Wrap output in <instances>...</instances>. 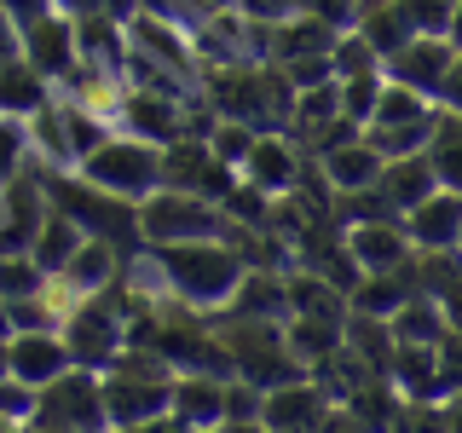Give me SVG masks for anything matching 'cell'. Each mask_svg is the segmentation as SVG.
<instances>
[{
	"instance_id": "11a10c76",
	"label": "cell",
	"mask_w": 462,
	"mask_h": 433,
	"mask_svg": "<svg viewBox=\"0 0 462 433\" xmlns=\"http://www.w3.org/2000/svg\"><path fill=\"white\" fill-rule=\"evenodd\" d=\"M445 41L462 52V0H457V12H451V23H445Z\"/></svg>"
},
{
	"instance_id": "8fae6325",
	"label": "cell",
	"mask_w": 462,
	"mask_h": 433,
	"mask_svg": "<svg viewBox=\"0 0 462 433\" xmlns=\"http://www.w3.org/2000/svg\"><path fill=\"white\" fill-rule=\"evenodd\" d=\"M329 410V393L318 375H300V382H283L260 399V422L272 433H312V422Z\"/></svg>"
},
{
	"instance_id": "3957f363",
	"label": "cell",
	"mask_w": 462,
	"mask_h": 433,
	"mask_svg": "<svg viewBox=\"0 0 462 433\" xmlns=\"http://www.w3.org/2000/svg\"><path fill=\"white\" fill-rule=\"evenodd\" d=\"M58 336H64L76 370H110L116 353L127 346V278H116L98 295L76 300L64 312V324H58Z\"/></svg>"
},
{
	"instance_id": "ffe728a7",
	"label": "cell",
	"mask_w": 462,
	"mask_h": 433,
	"mask_svg": "<svg viewBox=\"0 0 462 433\" xmlns=\"http://www.w3.org/2000/svg\"><path fill=\"white\" fill-rule=\"evenodd\" d=\"M375 191H382L387 202H393V214L404 220V214L416 208V202H428L433 191H439V180H433L428 156H393V162H382V180H375Z\"/></svg>"
},
{
	"instance_id": "44dd1931",
	"label": "cell",
	"mask_w": 462,
	"mask_h": 433,
	"mask_svg": "<svg viewBox=\"0 0 462 433\" xmlns=\"http://www.w3.org/2000/svg\"><path fill=\"white\" fill-rule=\"evenodd\" d=\"M416 295L411 283V260L399 272H365L353 289H346V312H365V318H393L404 300Z\"/></svg>"
},
{
	"instance_id": "9f6ffc18",
	"label": "cell",
	"mask_w": 462,
	"mask_h": 433,
	"mask_svg": "<svg viewBox=\"0 0 462 433\" xmlns=\"http://www.w3.org/2000/svg\"><path fill=\"white\" fill-rule=\"evenodd\" d=\"M382 6H393V0H353L358 18H370V12H382ZM358 18H353V23H358Z\"/></svg>"
},
{
	"instance_id": "74e56055",
	"label": "cell",
	"mask_w": 462,
	"mask_h": 433,
	"mask_svg": "<svg viewBox=\"0 0 462 433\" xmlns=\"http://www.w3.org/2000/svg\"><path fill=\"white\" fill-rule=\"evenodd\" d=\"M29 156H35V144H29V122L23 115H0V185L18 180L29 168Z\"/></svg>"
},
{
	"instance_id": "be15d7a7",
	"label": "cell",
	"mask_w": 462,
	"mask_h": 433,
	"mask_svg": "<svg viewBox=\"0 0 462 433\" xmlns=\"http://www.w3.org/2000/svg\"><path fill=\"white\" fill-rule=\"evenodd\" d=\"M202 433H220V428H202Z\"/></svg>"
},
{
	"instance_id": "f6af8a7d",
	"label": "cell",
	"mask_w": 462,
	"mask_h": 433,
	"mask_svg": "<svg viewBox=\"0 0 462 433\" xmlns=\"http://www.w3.org/2000/svg\"><path fill=\"white\" fill-rule=\"evenodd\" d=\"M231 6H237L249 23H266V29H272V23H283V18H295V12H300L295 0H231Z\"/></svg>"
},
{
	"instance_id": "94428289",
	"label": "cell",
	"mask_w": 462,
	"mask_h": 433,
	"mask_svg": "<svg viewBox=\"0 0 462 433\" xmlns=\"http://www.w3.org/2000/svg\"><path fill=\"white\" fill-rule=\"evenodd\" d=\"M0 375H6V341H0Z\"/></svg>"
},
{
	"instance_id": "8d00e7d4",
	"label": "cell",
	"mask_w": 462,
	"mask_h": 433,
	"mask_svg": "<svg viewBox=\"0 0 462 433\" xmlns=\"http://www.w3.org/2000/svg\"><path fill=\"white\" fill-rule=\"evenodd\" d=\"M416 115H433V105H428L422 93H411V87H393V81H387L365 127H393V122H416Z\"/></svg>"
},
{
	"instance_id": "b9f144b4",
	"label": "cell",
	"mask_w": 462,
	"mask_h": 433,
	"mask_svg": "<svg viewBox=\"0 0 462 433\" xmlns=\"http://www.w3.org/2000/svg\"><path fill=\"white\" fill-rule=\"evenodd\" d=\"M289 87L295 93H307V87H324V81H336V69H329V52H312V58H289V64H278Z\"/></svg>"
},
{
	"instance_id": "cb8c5ba5",
	"label": "cell",
	"mask_w": 462,
	"mask_h": 433,
	"mask_svg": "<svg viewBox=\"0 0 462 433\" xmlns=\"http://www.w3.org/2000/svg\"><path fill=\"white\" fill-rule=\"evenodd\" d=\"M29 122V144H35L41 168H76V151H69V127H64V98H47L35 115H23Z\"/></svg>"
},
{
	"instance_id": "7dc6e473",
	"label": "cell",
	"mask_w": 462,
	"mask_h": 433,
	"mask_svg": "<svg viewBox=\"0 0 462 433\" xmlns=\"http://www.w3.org/2000/svg\"><path fill=\"white\" fill-rule=\"evenodd\" d=\"M312 433H370V428L358 422V410H353V404H336V399H329V410L312 422Z\"/></svg>"
},
{
	"instance_id": "ab89813d",
	"label": "cell",
	"mask_w": 462,
	"mask_h": 433,
	"mask_svg": "<svg viewBox=\"0 0 462 433\" xmlns=\"http://www.w3.org/2000/svg\"><path fill=\"white\" fill-rule=\"evenodd\" d=\"M399 12L411 18L416 35H445V23H451L457 0H399Z\"/></svg>"
},
{
	"instance_id": "db71d44e",
	"label": "cell",
	"mask_w": 462,
	"mask_h": 433,
	"mask_svg": "<svg viewBox=\"0 0 462 433\" xmlns=\"http://www.w3.org/2000/svg\"><path fill=\"white\" fill-rule=\"evenodd\" d=\"M52 12H64V18H93V12H105V0H52Z\"/></svg>"
},
{
	"instance_id": "f907efd6",
	"label": "cell",
	"mask_w": 462,
	"mask_h": 433,
	"mask_svg": "<svg viewBox=\"0 0 462 433\" xmlns=\"http://www.w3.org/2000/svg\"><path fill=\"white\" fill-rule=\"evenodd\" d=\"M116 433H191V428H185L173 410H162V416H144V422H134V428H116Z\"/></svg>"
},
{
	"instance_id": "f546056e",
	"label": "cell",
	"mask_w": 462,
	"mask_h": 433,
	"mask_svg": "<svg viewBox=\"0 0 462 433\" xmlns=\"http://www.w3.org/2000/svg\"><path fill=\"white\" fill-rule=\"evenodd\" d=\"M433 115H439V105H433ZM433 115H416V122H393V127H365V144L382 162H393V156H416L428 151V134H433Z\"/></svg>"
},
{
	"instance_id": "836d02e7",
	"label": "cell",
	"mask_w": 462,
	"mask_h": 433,
	"mask_svg": "<svg viewBox=\"0 0 462 433\" xmlns=\"http://www.w3.org/2000/svg\"><path fill=\"white\" fill-rule=\"evenodd\" d=\"M254 139H260V127H249V122H226V115H214V127H208V151H214V162H226L231 173L249 162Z\"/></svg>"
},
{
	"instance_id": "4fadbf2b",
	"label": "cell",
	"mask_w": 462,
	"mask_h": 433,
	"mask_svg": "<svg viewBox=\"0 0 462 433\" xmlns=\"http://www.w3.org/2000/svg\"><path fill=\"white\" fill-rule=\"evenodd\" d=\"M341 243L353 254L358 272H399L411 260V237H404V220H370V226H341Z\"/></svg>"
},
{
	"instance_id": "6da1fadb",
	"label": "cell",
	"mask_w": 462,
	"mask_h": 433,
	"mask_svg": "<svg viewBox=\"0 0 462 433\" xmlns=\"http://www.w3.org/2000/svg\"><path fill=\"white\" fill-rule=\"evenodd\" d=\"M151 266L162 278L168 300L180 307H197V312H220L231 300V289L243 283V260L226 237H197V243H156L151 249Z\"/></svg>"
},
{
	"instance_id": "6125c7cd",
	"label": "cell",
	"mask_w": 462,
	"mask_h": 433,
	"mask_svg": "<svg viewBox=\"0 0 462 433\" xmlns=\"http://www.w3.org/2000/svg\"><path fill=\"white\" fill-rule=\"evenodd\" d=\"M29 433H52V428H29Z\"/></svg>"
},
{
	"instance_id": "30bf717a",
	"label": "cell",
	"mask_w": 462,
	"mask_h": 433,
	"mask_svg": "<svg viewBox=\"0 0 462 433\" xmlns=\"http://www.w3.org/2000/svg\"><path fill=\"white\" fill-rule=\"evenodd\" d=\"M6 370L41 393L47 382H58V375L76 370V364H69V346L58 329H18V336H6Z\"/></svg>"
},
{
	"instance_id": "f35d334b",
	"label": "cell",
	"mask_w": 462,
	"mask_h": 433,
	"mask_svg": "<svg viewBox=\"0 0 462 433\" xmlns=\"http://www.w3.org/2000/svg\"><path fill=\"white\" fill-rule=\"evenodd\" d=\"M329 69H336V81H341V76H365V69H382V58L370 52V41L358 35V29H341L336 47H329Z\"/></svg>"
},
{
	"instance_id": "277c9868",
	"label": "cell",
	"mask_w": 462,
	"mask_h": 433,
	"mask_svg": "<svg viewBox=\"0 0 462 433\" xmlns=\"http://www.w3.org/2000/svg\"><path fill=\"white\" fill-rule=\"evenodd\" d=\"M81 180H93L98 191L110 197H127V202H144L162 185V144L151 139H134V134H110L93 156H81Z\"/></svg>"
},
{
	"instance_id": "83f0119b",
	"label": "cell",
	"mask_w": 462,
	"mask_h": 433,
	"mask_svg": "<svg viewBox=\"0 0 462 433\" xmlns=\"http://www.w3.org/2000/svg\"><path fill=\"white\" fill-rule=\"evenodd\" d=\"M346 318V312H341ZM341 318H307V312H295V318H283V341H289V353L300 358V364H318V358H329L341 346Z\"/></svg>"
},
{
	"instance_id": "c3c4849f",
	"label": "cell",
	"mask_w": 462,
	"mask_h": 433,
	"mask_svg": "<svg viewBox=\"0 0 462 433\" xmlns=\"http://www.w3.org/2000/svg\"><path fill=\"white\" fill-rule=\"evenodd\" d=\"M439 110H457L462 115V52L451 58V69H445V81H439V98H433Z\"/></svg>"
},
{
	"instance_id": "f1b7e54d",
	"label": "cell",
	"mask_w": 462,
	"mask_h": 433,
	"mask_svg": "<svg viewBox=\"0 0 462 433\" xmlns=\"http://www.w3.org/2000/svg\"><path fill=\"white\" fill-rule=\"evenodd\" d=\"M387 329H393L399 346H439V336H445V312H439V300L411 295L393 318H387Z\"/></svg>"
},
{
	"instance_id": "9c48e42d",
	"label": "cell",
	"mask_w": 462,
	"mask_h": 433,
	"mask_svg": "<svg viewBox=\"0 0 462 433\" xmlns=\"http://www.w3.org/2000/svg\"><path fill=\"white\" fill-rule=\"evenodd\" d=\"M185 110H191V98H162V93H134V87H122L116 134H134V139H151V144H173V139H185Z\"/></svg>"
},
{
	"instance_id": "d590c367",
	"label": "cell",
	"mask_w": 462,
	"mask_h": 433,
	"mask_svg": "<svg viewBox=\"0 0 462 433\" xmlns=\"http://www.w3.org/2000/svg\"><path fill=\"white\" fill-rule=\"evenodd\" d=\"M382 87H387V76H382V69H365V76H341V81H336L341 115H346V122H358V127H365V122H370V110H375V98H382Z\"/></svg>"
},
{
	"instance_id": "603a6c76",
	"label": "cell",
	"mask_w": 462,
	"mask_h": 433,
	"mask_svg": "<svg viewBox=\"0 0 462 433\" xmlns=\"http://www.w3.org/2000/svg\"><path fill=\"white\" fill-rule=\"evenodd\" d=\"M52 93H58V87H52L47 76H41V69L29 64L23 52L0 64V115H35V110L47 105Z\"/></svg>"
},
{
	"instance_id": "816d5d0a",
	"label": "cell",
	"mask_w": 462,
	"mask_h": 433,
	"mask_svg": "<svg viewBox=\"0 0 462 433\" xmlns=\"http://www.w3.org/2000/svg\"><path fill=\"white\" fill-rule=\"evenodd\" d=\"M23 52V29L12 23V12L0 6V64H6V58H18Z\"/></svg>"
},
{
	"instance_id": "bcb514c9",
	"label": "cell",
	"mask_w": 462,
	"mask_h": 433,
	"mask_svg": "<svg viewBox=\"0 0 462 433\" xmlns=\"http://www.w3.org/2000/svg\"><path fill=\"white\" fill-rule=\"evenodd\" d=\"M295 6L307 12V18H324L329 29H353V18H358L353 0H295Z\"/></svg>"
},
{
	"instance_id": "1f68e13d",
	"label": "cell",
	"mask_w": 462,
	"mask_h": 433,
	"mask_svg": "<svg viewBox=\"0 0 462 433\" xmlns=\"http://www.w3.org/2000/svg\"><path fill=\"white\" fill-rule=\"evenodd\" d=\"M353 29L370 41V52H375V58H393V52L404 47V41L416 35V29H411V18L399 12V0H393V6H382V12H370V18H358Z\"/></svg>"
},
{
	"instance_id": "4dcf8cb0",
	"label": "cell",
	"mask_w": 462,
	"mask_h": 433,
	"mask_svg": "<svg viewBox=\"0 0 462 433\" xmlns=\"http://www.w3.org/2000/svg\"><path fill=\"white\" fill-rule=\"evenodd\" d=\"M58 98H64V93H58ZM64 127H69V151H76V168H81V156H93L98 144L116 134L110 115L87 110V105H76V98H64Z\"/></svg>"
},
{
	"instance_id": "d6986e66",
	"label": "cell",
	"mask_w": 462,
	"mask_h": 433,
	"mask_svg": "<svg viewBox=\"0 0 462 433\" xmlns=\"http://www.w3.org/2000/svg\"><path fill=\"white\" fill-rule=\"evenodd\" d=\"M312 162H318V173H324L329 191H365V185L382 180V156L365 144V134L336 144V151H324V156H312Z\"/></svg>"
},
{
	"instance_id": "680465c9",
	"label": "cell",
	"mask_w": 462,
	"mask_h": 433,
	"mask_svg": "<svg viewBox=\"0 0 462 433\" xmlns=\"http://www.w3.org/2000/svg\"><path fill=\"white\" fill-rule=\"evenodd\" d=\"M6 336H12V307L0 300V341H6Z\"/></svg>"
},
{
	"instance_id": "ac0fdd59",
	"label": "cell",
	"mask_w": 462,
	"mask_h": 433,
	"mask_svg": "<svg viewBox=\"0 0 462 433\" xmlns=\"http://www.w3.org/2000/svg\"><path fill=\"white\" fill-rule=\"evenodd\" d=\"M387 382H393V393H399L404 404H433V399H445V387H439V358H433V346H393Z\"/></svg>"
},
{
	"instance_id": "60d3db41",
	"label": "cell",
	"mask_w": 462,
	"mask_h": 433,
	"mask_svg": "<svg viewBox=\"0 0 462 433\" xmlns=\"http://www.w3.org/2000/svg\"><path fill=\"white\" fill-rule=\"evenodd\" d=\"M260 399H266V393H260L254 382L231 375V382H226V422H260ZM226 422H220V428H226Z\"/></svg>"
},
{
	"instance_id": "5bb4252c",
	"label": "cell",
	"mask_w": 462,
	"mask_h": 433,
	"mask_svg": "<svg viewBox=\"0 0 462 433\" xmlns=\"http://www.w3.org/2000/svg\"><path fill=\"white\" fill-rule=\"evenodd\" d=\"M404 237H411V249H457L462 243V191H433L428 202H416L411 214H404Z\"/></svg>"
},
{
	"instance_id": "7c38bea8",
	"label": "cell",
	"mask_w": 462,
	"mask_h": 433,
	"mask_svg": "<svg viewBox=\"0 0 462 433\" xmlns=\"http://www.w3.org/2000/svg\"><path fill=\"white\" fill-rule=\"evenodd\" d=\"M237 180L254 185V191H266V197L295 191V185H300V151H295V139H289V134H260L254 151H249V162L237 168Z\"/></svg>"
},
{
	"instance_id": "52a82bcc",
	"label": "cell",
	"mask_w": 462,
	"mask_h": 433,
	"mask_svg": "<svg viewBox=\"0 0 462 433\" xmlns=\"http://www.w3.org/2000/svg\"><path fill=\"white\" fill-rule=\"evenodd\" d=\"M162 185L168 191H191V197H208V202H226L237 173L226 162H214L208 139H173L162 144Z\"/></svg>"
},
{
	"instance_id": "484cf974",
	"label": "cell",
	"mask_w": 462,
	"mask_h": 433,
	"mask_svg": "<svg viewBox=\"0 0 462 433\" xmlns=\"http://www.w3.org/2000/svg\"><path fill=\"white\" fill-rule=\"evenodd\" d=\"M428 168L445 191H462V115L457 110H439L433 115V134H428Z\"/></svg>"
},
{
	"instance_id": "e575fe53",
	"label": "cell",
	"mask_w": 462,
	"mask_h": 433,
	"mask_svg": "<svg viewBox=\"0 0 462 433\" xmlns=\"http://www.w3.org/2000/svg\"><path fill=\"white\" fill-rule=\"evenodd\" d=\"M47 289V272L35 266V254L18 249V254H0V300H29V295H41Z\"/></svg>"
},
{
	"instance_id": "6f0895ef",
	"label": "cell",
	"mask_w": 462,
	"mask_h": 433,
	"mask_svg": "<svg viewBox=\"0 0 462 433\" xmlns=\"http://www.w3.org/2000/svg\"><path fill=\"white\" fill-rule=\"evenodd\" d=\"M220 433H272V428H266V422H226Z\"/></svg>"
},
{
	"instance_id": "8992f818",
	"label": "cell",
	"mask_w": 462,
	"mask_h": 433,
	"mask_svg": "<svg viewBox=\"0 0 462 433\" xmlns=\"http://www.w3.org/2000/svg\"><path fill=\"white\" fill-rule=\"evenodd\" d=\"M29 428H52V433H110L105 382H98V370H64L58 382H47L35 393V416H29Z\"/></svg>"
},
{
	"instance_id": "7402d4cb",
	"label": "cell",
	"mask_w": 462,
	"mask_h": 433,
	"mask_svg": "<svg viewBox=\"0 0 462 433\" xmlns=\"http://www.w3.org/2000/svg\"><path fill=\"white\" fill-rule=\"evenodd\" d=\"M341 346L358 358L370 375H387V364H393V329H387V318H365V312H346L341 318Z\"/></svg>"
},
{
	"instance_id": "91938a15",
	"label": "cell",
	"mask_w": 462,
	"mask_h": 433,
	"mask_svg": "<svg viewBox=\"0 0 462 433\" xmlns=\"http://www.w3.org/2000/svg\"><path fill=\"white\" fill-rule=\"evenodd\" d=\"M0 433H29V422H12V416H0Z\"/></svg>"
},
{
	"instance_id": "9a60e30c",
	"label": "cell",
	"mask_w": 462,
	"mask_h": 433,
	"mask_svg": "<svg viewBox=\"0 0 462 433\" xmlns=\"http://www.w3.org/2000/svg\"><path fill=\"white\" fill-rule=\"evenodd\" d=\"M23 58L58 87L69 69H76V18H64V12H47L41 23H29V29H23Z\"/></svg>"
},
{
	"instance_id": "ba28073f",
	"label": "cell",
	"mask_w": 462,
	"mask_h": 433,
	"mask_svg": "<svg viewBox=\"0 0 462 433\" xmlns=\"http://www.w3.org/2000/svg\"><path fill=\"white\" fill-rule=\"evenodd\" d=\"M451 58L457 47L445 35H411L393 58H382V76L393 81V87H411V93H422L428 105L439 98V81H445V69H451Z\"/></svg>"
},
{
	"instance_id": "681fc988",
	"label": "cell",
	"mask_w": 462,
	"mask_h": 433,
	"mask_svg": "<svg viewBox=\"0 0 462 433\" xmlns=\"http://www.w3.org/2000/svg\"><path fill=\"white\" fill-rule=\"evenodd\" d=\"M0 6L12 12V23H18V29H29V23H41L52 12V0H0Z\"/></svg>"
},
{
	"instance_id": "f5cc1de1",
	"label": "cell",
	"mask_w": 462,
	"mask_h": 433,
	"mask_svg": "<svg viewBox=\"0 0 462 433\" xmlns=\"http://www.w3.org/2000/svg\"><path fill=\"white\" fill-rule=\"evenodd\" d=\"M439 422H445V433H462V393L439 399Z\"/></svg>"
},
{
	"instance_id": "5b68a950",
	"label": "cell",
	"mask_w": 462,
	"mask_h": 433,
	"mask_svg": "<svg viewBox=\"0 0 462 433\" xmlns=\"http://www.w3.org/2000/svg\"><path fill=\"white\" fill-rule=\"evenodd\" d=\"M139 237H144V249H156V243L226 237V208H220V202H208V197L156 185V191L139 202Z\"/></svg>"
},
{
	"instance_id": "d4e9b609",
	"label": "cell",
	"mask_w": 462,
	"mask_h": 433,
	"mask_svg": "<svg viewBox=\"0 0 462 433\" xmlns=\"http://www.w3.org/2000/svg\"><path fill=\"white\" fill-rule=\"evenodd\" d=\"M237 318H289V289L278 272H243V283L231 289V300H226Z\"/></svg>"
},
{
	"instance_id": "7bdbcfd3",
	"label": "cell",
	"mask_w": 462,
	"mask_h": 433,
	"mask_svg": "<svg viewBox=\"0 0 462 433\" xmlns=\"http://www.w3.org/2000/svg\"><path fill=\"white\" fill-rule=\"evenodd\" d=\"M0 416H12V422H29L35 416V387L18 382V375H0Z\"/></svg>"
},
{
	"instance_id": "e0dca14e",
	"label": "cell",
	"mask_w": 462,
	"mask_h": 433,
	"mask_svg": "<svg viewBox=\"0 0 462 433\" xmlns=\"http://www.w3.org/2000/svg\"><path fill=\"white\" fill-rule=\"evenodd\" d=\"M76 64H87V69H98V76H116V81H122V64H127V23L105 18V12L76 18Z\"/></svg>"
},
{
	"instance_id": "e7e4bbea",
	"label": "cell",
	"mask_w": 462,
	"mask_h": 433,
	"mask_svg": "<svg viewBox=\"0 0 462 433\" xmlns=\"http://www.w3.org/2000/svg\"><path fill=\"white\" fill-rule=\"evenodd\" d=\"M457 249H462V243H457Z\"/></svg>"
},
{
	"instance_id": "2e32d148",
	"label": "cell",
	"mask_w": 462,
	"mask_h": 433,
	"mask_svg": "<svg viewBox=\"0 0 462 433\" xmlns=\"http://www.w3.org/2000/svg\"><path fill=\"white\" fill-rule=\"evenodd\" d=\"M173 416H180L191 433L202 428H220L226 422V382L220 375H202V370H180L173 375Z\"/></svg>"
},
{
	"instance_id": "4316f807",
	"label": "cell",
	"mask_w": 462,
	"mask_h": 433,
	"mask_svg": "<svg viewBox=\"0 0 462 433\" xmlns=\"http://www.w3.org/2000/svg\"><path fill=\"white\" fill-rule=\"evenodd\" d=\"M81 243H87V231L69 220V214H58V208H52V214H47V226H41V231H35V243H29V254H35V266L47 272V278H58V272L76 260Z\"/></svg>"
},
{
	"instance_id": "d6a6232c",
	"label": "cell",
	"mask_w": 462,
	"mask_h": 433,
	"mask_svg": "<svg viewBox=\"0 0 462 433\" xmlns=\"http://www.w3.org/2000/svg\"><path fill=\"white\" fill-rule=\"evenodd\" d=\"M220 6H226V0H139L144 18H156V23L180 29V35H197V29L208 23Z\"/></svg>"
},
{
	"instance_id": "7a4b0ae2",
	"label": "cell",
	"mask_w": 462,
	"mask_h": 433,
	"mask_svg": "<svg viewBox=\"0 0 462 433\" xmlns=\"http://www.w3.org/2000/svg\"><path fill=\"white\" fill-rule=\"evenodd\" d=\"M41 185H47V202H52V208L69 214V220H76L87 237L116 243L127 260L144 254V237H139V202L98 191V185L81 180L76 168H41Z\"/></svg>"
},
{
	"instance_id": "ee69618b",
	"label": "cell",
	"mask_w": 462,
	"mask_h": 433,
	"mask_svg": "<svg viewBox=\"0 0 462 433\" xmlns=\"http://www.w3.org/2000/svg\"><path fill=\"white\" fill-rule=\"evenodd\" d=\"M433 358H439V387L445 393H462V336L445 329L439 346H433Z\"/></svg>"
}]
</instances>
